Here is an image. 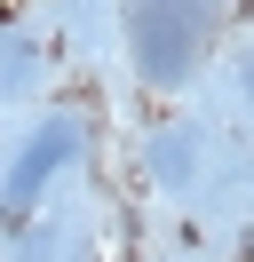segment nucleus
I'll return each mask as SVG.
<instances>
[{
	"label": "nucleus",
	"instance_id": "nucleus-1",
	"mask_svg": "<svg viewBox=\"0 0 254 262\" xmlns=\"http://www.w3.org/2000/svg\"><path fill=\"white\" fill-rule=\"evenodd\" d=\"M215 8H222V0H127V48H135V72L151 88L190 80L206 32H215Z\"/></svg>",
	"mask_w": 254,
	"mask_h": 262
},
{
	"label": "nucleus",
	"instance_id": "nucleus-2",
	"mask_svg": "<svg viewBox=\"0 0 254 262\" xmlns=\"http://www.w3.org/2000/svg\"><path fill=\"white\" fill-rule=\"evenodd\" d=\"M64 159H79V119H48L40 135H32L24 151H16V167H8V183H0V223H24V207H32V191H40L48 175H56Z\"/></svg>",
	"mask_w": 254,
	"mask_h": 262
},
{
	"label": "nucleus",
	"instance_id": "nucleus-3",
	"mask_svg": "<svg viewBox=\"0 0 254 262\" xmlns=\"http://www.w3.org/2000/svg\"><path fill=\"white\" fill-rule=\"evenodd\" d=\"M151 159H159V175H167V183H183V175H190V143H183V135H167Z\"/></svg>",
	"mask_w": 254,
	"mask_h": 262
},
{
	"label": "nucleus",
	"instance_id": "nucleus-4",
	"mask_svg": "<svg viewBox=\"0 0 254 262\" xmlns=\"http://www.w3.org/2000/svg\"><path fill=\"white\" fill-rule=\"evenodd\" d=\"M24 64H32V48H24V40H8V48H0V88L24 80Z\"/></svg>",
	"mask_w": 254,
	"mask_h": 262
},
{
	"label": "nucleus",
	"instance_id": "nucleus-5",
	"mask_svg": "<svg viewBox=\"0 0 254 262\" xmlns=\"http://www.w3.org/2000/svg\"><path fill=\"white\" fill-rule=\"evenodd\" d=\"M246 88H254V56H246Z\"/></svg>",
	"mask_w": 254,
	"mask_h": 262
}]
</instances>
